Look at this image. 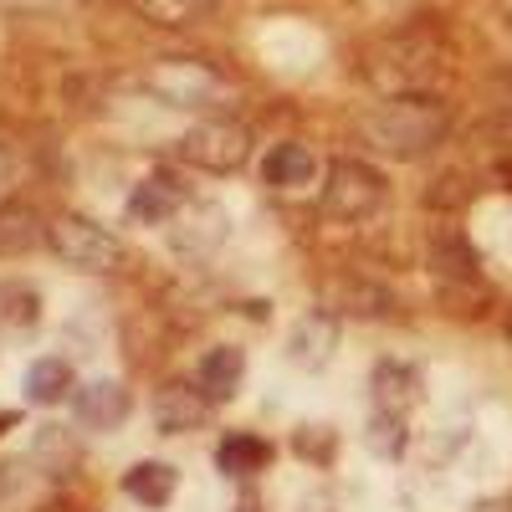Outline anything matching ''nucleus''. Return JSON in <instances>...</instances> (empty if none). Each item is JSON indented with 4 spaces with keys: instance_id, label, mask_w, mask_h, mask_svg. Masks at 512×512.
<instances>
[{
    "instance_id": "obj_29",
    "label": "nucleus",
    "mask_w": 512,
    "mask_h": 512,
    "mask_svg": "<svg viewBox=\"0 0 512 512\" xmlns=\"http://www.w3.org/2000/svg\"><path fill=\"white\" fill-rule=\"evenodd\" d=\"M507 338H512V313H507Z\"/></svg>"
},
{
    "instance_id": "obj_10",
    "label": "nucleus",
    "mask_w": 512,
    "mask_h": 512,
    "mask_svg": "<svg viewBox=\"0 0 512 512\" xmlns=\"http://www.w3.org/2000/svg\"><path fill=\"white\" fill-rule=\"evenodd\" d=\"M185 205V190L169 180V175H149L134 185V195H128V221L134 226H164L175 221V210Z\"/></svg>"
},
{
    "instance_id": "obj_16",
    "label": "nucleus",
    "mask_w": 512,
    "mask_h": 512,
    "mask_svg": "<svg viewBox=\"0 0 512 512\" xmlns=\"http://www.w3.org/2000/svg\"><path fill=\"white\" fill-rule=\"evenodd\" d=\"M123 492L134 497V502H144V507H164L169 497H175V466H169V461H139V466H128Z\"/></svg>"
},
{
    "instance_id": "obj_28",
    "label": "nucleus",
    "mask_w": 512,
    "mask_h": 512,
    "mask_svg": "<svg viewBox=\"0 0 512 512\" xmlns=\"http://www.w3.org/2000/svg\"><path fill=\"white\" fill-rule=\"evenodd\" d=\"M241 512H256V497H241Z\"/></svg>"
},
{
    "instance_id": "obj_27",
    "label": "nucleus",
    "mask_w": 512,
    "mask_h": 512,
    "mask_svg": "<svg viewBox=\"0 0 512 512\" xmlns=\"http://www.w3.org/2000/svg\"><path fill=\"white\" fill-rule=\"evenodd\" d=\"M11 425H16V415H6V410H0V436H6V431H11Z\"/></svg>"
},
{
    "instance_id": "obj_15",
    "label": "nucleus",
    "mask_w": 512,
    "mask_h": 512,
    "mask_svg": "<svg viewBox=\"0 0 512 512\" xmlns=\"http://www.w3.org/2000/svg\"><path fill=\"white\" fill-rule=\"evenodd\" d=\"M41 236H47V226H41L31 205H21V200L0 205V256H21V251L41 246Z\"/></svg>"
},
{
    "instance_id": "obj_21",
    "label": "nucleus",
    "mask_w": 512,
    "mask_h": 512,
    "mask_svg": "<svg viewBox=\"0 0 512 512\" xmlns=\"http://www.w3.org/2000/svg\"><path fill=\"white\" fill-rule=\"evenodd\" d=\"M369 451L374 456H400L405 451V415H374L369 420Z\"/></svg>"
},
{
    "instance_id": "obj_7",
    "label": "nucleus",
    "mask_w": 512,
    "mask_h": 512,
    "mask_svg": "<svg viewBox=\"0 0 512 512\" xmlns=\"http://www.w3.org/2000/svg\"><path fill=\"white\" fill-rule=\"evenodd\" d=\"M210 405L216 400H210L200 384H164V390L154 395V425L164 436H190L210 420Z\"/></svg>"
},
{
    "instance_id": "obj_9",
    "label": "nucleus",
    "mask_w": 512,
    "mask_h": 512,
    "mask_svg": "<svg viewBox=\"0 0 512 512\" xmlns=\"http://www.w3.org/2000/svg\"><path fill=\"white\" fill-rule=\"evenodd\" d=\"M338 349V318L333 313H303L287 338V359L297 369H323Z\"/></svg>"
},
{
    "instance_id": "obj_13",
    "label": "nucleus",
    "mask_w": 512,
    "mask_h": 512,
    "mask_svg": "<svg viewBox=\"0 0 512 512\" xmlns=\"http://www.w3.org/2000/svg\"><path fill=\"white\" fill-rule=\"evenodd\" d=\"M415 400H420V374L410 364H400V359H384L374 369V405L384 415H405Z\"/></svg>"
},
{
    "instance_id": "obj_26",
    "label": "nucleus",
    "mask_w": 512,
    "mask_h": 512,
    "mask_svg": "<svg viewBox=\"0 0 512 512\" xmlns=\"http://www.w3.org/2000/svg\"><path fill=\"white\" fill-rule=\"evenodd\" d=\"M16 492V466H0V502Z\"/></svg>"
},
{
    "instance_id": "obj_22",
    "label": "nucleus",
    "mask_w": 512,
    "mask_h": 512,
    "mask_svg": "<svg viewBox=\"0 0 512 512\" xmlns=\"http://www.w3.org/2000/svg\"><path fill=\"white\" fill-rule=\"evenodd\" d=\"M292 446H297V456L328 461V456H333V431H328V425H303V431L292 436Z\"/></svg>"
},
{
    "instance_id": "obj_12",
    "label": "nucleus",
    "mask_w": 512,
    "mask_h": 512,
    "mask_svg": "<svg viewBox=\"0 0 512 512\" xmlns=\"http://www.w3.org/2000/svg\"><path fill=\"white\" fill-rule=\"evenodd\" d=\"M262 175H267V185H277V190H303V185L318 180V154H313L308 144H277V149L267 154V164H262Z\"/></svg>"
},
{
    "instance_id": "obj_11",
    "label": "nucleus",
    "mask_w": 512,
    "mask_h": 512,
    "mask_svg": "<svg viewBox=\"0 0 512 512\" xmlns=\"http://www.w3.org/2000/svg\"><path fill=\"white\" fill-rule=\"evenodd\" d=\"M241 379H246V354H241L236 344L210 349V354L200 359V374H195V384H200L210 400H231V395L241 390Z\"/></svg>"
},
{
    "instance_id": "obj_25",
    "label": "nucleus",
    "mask_w": 512,
    "mask_h": 512,
    "mask_svg": "<svg viewBox=\"0 0 512 512\" xmlns=\"http://www.w3.org/2000/svg\"><path fill=\"white\" fill-rule=\"evenodd\" d=\"M466 512H512V497H482V502H472Z\"/></svg>"
},
{
    "instance_id": "obj_19",
    "label": "nucleus",
    "mask_w": 512,
    "mask_h": 512,
    "mask_svg": "<svg viewBox=\"0 0 512 512\" xmlns=\"http://www.w3.org/2000/svg\"><path fill=\"white\" fill-rule=\"evenodd\" d=\"M41 318V297L31 282H0V323L6 328H36Z\"/></svg>"
},
{
    "instance_id": "obj_20",
    "label": "nucleus",
    "mask_w": 512,
    "mask_h": 512,
    "mask_svg": "<svg viewBox=\"0 0 512 512\" xmlns=\"http://www.w3.org/2000/svg\"><path fill=\"white\" fill-rule=\"evenodd\" d=\"M431 267H436L441 277L472 282V277H477V251L466 246L461 236H436V241H431Z\"/></svg>"
},
{
    "instance_id": "obj_4",
    "label": "nucleus",
    "mask_w": 512,
    "mask_h": 512,
    "mask_svg": "<svg viewBox=\"0 0 512 512\" xmlns=\"http://www.w3.org/2000/svg\"><path fill=\"white\" fill-rule=\"evenodd\" d=\"M47 241L67 267H82V272H118L123 267V241L88 216H72V210H62L47 226Z\"/></svg>"
},
{
    "instance_id": "obj_17",
    "label": "nucleus",
    "mask_w": 512,
    "mask_h": 512,
    "mask_svg": "<svg viewBox=\"0 0 512 512\" xmlns=\"http://www.w3.org/2000/svg\"><path fill=\"white\" fill-rule=\"evenodd\" d=\"M72 390H77V379H72V364L67 359H36L31 374H26V395L36 405H62Z\"/></svg>"
},
{
    "instance_id": "obj_8",
    "label": "nucleus",
    "mask_w": 512,
    "mask_h": 512,
    "mask_svg": "<svg viewBox=\"0 0 512 512\" xmlns=\"http://www.w3.org/2000/svg\"><path fill=\"white\" fill-rule=\"evenodd\" d=\"M72 410L77 420L88 425V431H118V425L128 420V390L118 379H93V384H82V390L72 395Z\"/></svg>"
},
{
    "instance_id": "obj_24",
    "label": "nucleus",
    "mask_w": 512,
    "mask_h": 512,
    "mask_svg": "<svg viewBox=\"0 0 512 512\" xmlns=\"http://www.w3.org/2000/svg\"><path fill=\"white\" fill-rule=\"evenodd\" d=\"M297 512H333V497L328 492H308L303 502H297Z\"/></svg>"
},
{
    "instance_id": "obj_5",
    "label": "nucleus",
    "mask_w": 512,
    "mask_h": 512,
    "mask_svg": "<svg viewBox=\"0 0 512 512\" xmlns=\"http://www.w3.org/2000/svg\"><path fill=\"white\" fill-rule=\"evenodd\" d=\"M144 88H149L164 108H216V103L226 98V82L210 72L205 62H185V57L159 62V67L144 77Z\"/></svg>"
},
{
    "instance_id": "obj_14",
    "label": "nucleus",
    "mask_w": 512,
    "mask_h": 512,
    "mask_svg": "<svg viewBox=\"0 0 512 512\" xmlns=\"http://www.w3.org/2000/svg\"><path fill=\"white\" fill-rule=\"evenodd\" d=\"M267 461H272V446L251 431H236L216 446V466L226 477H256V472H267Z\"/></svg>"
},
{
    "instance_id": "obj_2",
    "label": "nucleus",
    "mask_w": 512,
    "mask_h": 512,
    "mask_svg": "<svg viewBox=\"0 0 512 512\" xmlns=\"http://www.w3.org/2000/svg\"><path fill=\"white\" fill-rule=\"evenodd\" d=\"M364 72H369L379 98H425V88L436 82L441 62H436V52L425 47V41L400 36V41H390V47H379L364 62Z\"/></svg>"
},
{
    "instance_id": "obj_3",
    "label": "nucleus",
    "mask_w": 512,
    "mask_h": 512,
    "mask_svg": "<svg viewBox=\"0 0 512 512\" xmlns=\"http://www.w3.org/2000/svg\"><path fill=\"white\" fill-rule=\"evenodd\" d=\"M384 175L364 159H338L328 169V185H323V216L328 221H344V226H359L369 216H379L384 205Z\"/></svg>"
},
{
    "instance_id": "obj_23",
    "label": "nucleus",
    "mask_w": 512,
    "mask_h": 512,
    "mask_svg": "<svg viewBox=\"0 0 512 512\" xmlns=\"http://www.w3.org/2000/svg\"><path fill=\"white\" fill-rule=\"evenodd\" d=\"M139 6H149V11H154V16H164V21H180V16H190V11L210 6V0H139Z\"/></svg>"
},
{
    "instance_id": "obj_6",
    "label": "nucleus",
    "mask_w": 512,
    "mask_h": 512,
    "mask_svg": "<svg viewBox=\"0 0 512 512\" xmlns=\"http://www.w3.org/2000/svg\"><path fill=\"white\" fill-rule=\"evenodd\" d=\"M180 159L210 169V175H231V169H241L251 159V134L236 118H210L180 139Z\"/></svg>"
},
{
    "instance_id": "obj_18",
    "label": "nucleus",
    "mask_w": 512,
    "mask_h": 512,
    "mask_svg": "<svg viewBox=\"0 0 512 512\" xmlns=\"http://www.w3.org/2000/svg\"><path fill=\"white\" fill-rule=\"evenodd\" d=\"M333 297H338V313H354V318H379V313L395 308L390 292L374 287V282H359V277H338Z\"/></svg>"
},
{
    "instance_id": "obj_1",
    "label": "nucleus",
    "mask_w": 512,
    "mask_h": 512,
    "mask_svg": "<svg viewBox=\"0 0 512 512\" xmlns=\"http://www.w3.org/2000/svg\"><path fill=\"white\" fill-rule=\"evenodd\" d=\"M446 128L451 118L436 98H384L374 113H364L359 134L369 149L390 154V159H420L446 139Z\"/></svg>"
}]
</instances>
